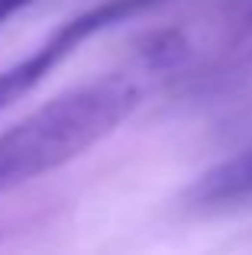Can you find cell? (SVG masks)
<instances>
[{
    "label": "cell",
    "mask_w": 252,
    "mask_h": 255,
    "mask_svg": "<svg viewBox=\"0 0 252 255\" xmlns=\"http://www.w3.org/2000/svg\"><path fill=\"white\" fill-rule=\"evenodd\" d=\"M136 104L139 87L126 78H104L49 100L0 132V191L78 158L114 132L136 110Z\"/></svg>",
    "instance_id": "obj_1"
},
{
    "label": "cell",
    "mask_w": 252,
    "mask_h": 255,
    "mask_svg": "<svg viewBox=\"0 0 252 255\" xmlns=\"http://www.w3.org/2000/svg\"><path fill=\"white\" fill-rule=\"evenodd\" d=\"M149 3L152 0H104V3L88 6L84 13L71 16L68 23L58 26L32 55H26L23 62H16V65H10L6 71H0V110L16 104L19 97H26L52 68H58V65H62L78 45L88 42L91 36H97L101 29L120 23L129 13L142 10V6H149Z\"/></svg>",
    "instance_id": "obj_2"
},
{
    "label": "cell",
    "mask_w": 252,
    "mask_h": 255,
    "mask_svg": "<svg viewBox=\"0 0 252 255\" xmlns=\"http://www.w3.org/2000/svg\"><path fill=\"white\" fill-rule=\"evenodd\" d=\"M246 197H252V149L214 165L191 187V200L204 204V207L207 204H233V200H246Z\"/></svg>",
    "instance_id": "obj_3"
},
{
    "label": "cell",
    "mask_w": 252,
    "mask_h": 255,
    "mask_svg": "<svg viewBox=\"0 0 252 255\" xmlns=\"http://www.w3.org/2000/svg\"><path fill=\"white\" fill-rule=\"evenodd\" d=\"M32 0H0V23H6L10 16H16L23 6H29Z\"/></svg>",
    "instance_id": "obj_4"
}]
</instances>
